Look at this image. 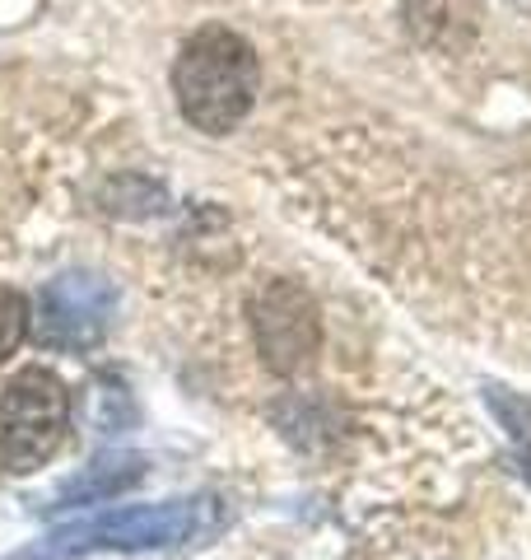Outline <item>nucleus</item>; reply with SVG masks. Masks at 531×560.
Instances as JSON below:
<instances>
[{
	"instance_id": "0eeeda50",
	"label": "nucleus",
	"mask_w": 531,
	"mask_h": 560,
	"mask_svg": "<svg viewBox=\"0 0 531 560\" xmlns=\"http://www.w3.org/2000/svg\"><path fill=\"white\" fill-rule=\"evenodd\" d=\"M33 327V308L14 285H0V360H10Z\"/></svg>"
},
{
	"instance_id": "20e7f679",
	"label": "nucleus",
	"mask_w": 531,
	"mask_h": 560,
	"mask_svg": "<svg viewBox=\"0 0 531 560\" xmlns=\"http://www.w3.org/2000/svg\"><path fill=\"white\" fill-rule=\"evenodd\" d=\"M252 341L257 355L271 364L280 378L304 374L317 360V346H322V313H317V300L304 280L275 276L266 280L252 300Z\"/></svg>"
},
{
	"instance_id": "7ed1b4c3",
	"label": "nucleus",
	"mask_w": 531,
	"mask_h": 560,
	"mask_svg": "<svg viewBox=\"0 0 531 560\" xmlns=\"http://www.w3.org/2000/svg\"><path fill=\"white\" fill-rule=\"evenodd\" d=\"M70 425L66 383L51 370H20L0 393V467L5 471H38L57 458Z\"/></svg>"
},
{
	"instance_id": "423d86ee",
	"label": "nucleus",
	"mask_w": 531,
	"mask_h": 560,
	"mask_svg": "<svg viewBox=\"0 0 531 560\" xmlns=\"http://www.w3.org/2000/svg\"><path fill=\"white\" fill-rule=\"evenodd\" d=\"M140 477H145V463L140 458H108V463H94L88 471H80L75 481H66L57 500L66 510H75V504H108Z\"/></svg>"
},
{
	"instance_id": "6e6552de",
	"label": "nucleus",
	"mask_w": 531,
	"mask_h": 560,
	"mask_svg": "<svg viewBox=\"0 0 531 560\" xmlns=\"http://www.w3.org/2000/svg\"><path fill=\"white\" fill-rule=\"evenodd\" d=\"M522 471H527V481H531V453H527V458H522Z\"/></svg>"
},
{
	"instance_id": "f03ea898",
	"label": "nucleus",
	"mask_w": 531,
	"mask_h": 560,
	"mask_svg": "<svg viewBox=\"0 0 531 560\" xmlns=\"http://www.w3.org/2000/svg\"><path fill=\"white\" fill-rule=\"evenodd\" d=\"M224 523L220 500L210 495H182V500H158V504H121L103 510L94 518L66 523L57 528L33 556L38 560H70L88 551H173L205 541Z\"/></svg>"
},
{
	"instance_id": "f257e3e1",
	"label": "nucleus",
	"mask_w": 531,
	"mask_h": 560,
	"mask_svg": "<svg viewBox=\"0 0 531 560\" xmlns=\"http://www.w3.org/2000/svg\"><path fill=\"white\" fill-rule=\"evenodd\" d=\"M173 98L205 136H234L261 98V61L247 33L234 24H205L177 47Z\"/></svg>"
},
{
	"instance_id": "39448f33",
	"label": "nucleus",
	"mask_w": 531,
	"mask_h": 560,
	"mask_svg": "<svg viewBox=\"0 0 531 560\" xmlns=\"http://www.w3.org/2000/svg\"><path fill=\"white\" fill-rule=\"evenodd\" d=\"M117 313V285L103 276L66 271L43 285L38 300V341L57 350H88L103 341Z\"/></svg>"
},
{
	"instance_id": "1a4fd4ad",
	"label": "nucleus",
	"mask_w": 531,
	"mask_h": 560,
	"mask_svg": "<svg viewBox=\"0 0 531 560\" xmlns=\"http://www.w3.org/2000/svg\"><path fill=\"white\" fill-rule=\"evenodd\" d=\"M522 5H527V0H522Z\"/></svg>"
}]
</instances>
